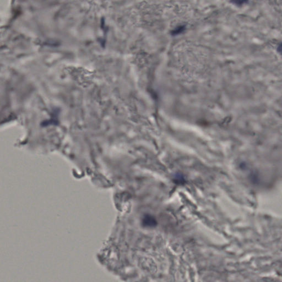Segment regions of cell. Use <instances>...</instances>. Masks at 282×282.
Wrapping results in <instances>:
<instances>
[{
  "label": "cell",
  "mask_w": 282,
  "mask_h": 282,
  "mask_svg": "<svg viewBox=\"0 0 282 282\" xmlns=\"http://www.w3.org/2000/svg\"><path fill=\"white\" fill-rule=\"evenodd\" d=\"M186 29V26H179L176 28H175L172 31V34L174 36L179 35L180 34L183 33V32H185Z\"/></svg>",
  "instance_id": "cell-1"
},
{
  "label": "cell",
  "mask_w": 282,
  "mask_h": 282,
  "mask_svg": "<svg viewBox=\"0 0 282 282\" xmlns=\"http://www.w3.org/2000/svg\"><path fill=\"white\" fill-rule=\"evenodd\" d=\"M231 2L233 4H235L236 6H241L246 3H248L249 0H232Z\"/></svg>",
  "instance_id": "cell-2"
}]
</instances>
